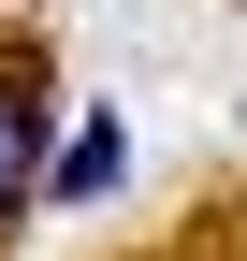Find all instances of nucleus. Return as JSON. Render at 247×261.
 Here are the masks:
<instances>
[{"instance_id": "f257e3e1", "label": "nucleus", "mask_w": 247, "mask_h": 261, "mask_svg": "<svg viewBox=\"0 0 247 261\" xmlns=\"http://www.w3.org/2000/svg\"><path fill=\"white\" fill-rule=\"evenodd\" d=\"M116 174H131V116H116V102H102V116H73V145L44 160V189H58V203H102Z\"/></svg>"}, {"instance_id": "f03ea898", "label": "nucleus", "mask_w": 247, "mask_h": 261, "mask_svg": "<svg viewBox=\"0 0 247 261\" xmlns=\"http://www.w3.org/2000/svg\"><path fill=\"white\" fill-rule=\"evenodd\" d=\"M44 203V102H29V73H0V218Z\"/></svg>"}]
</instances>
